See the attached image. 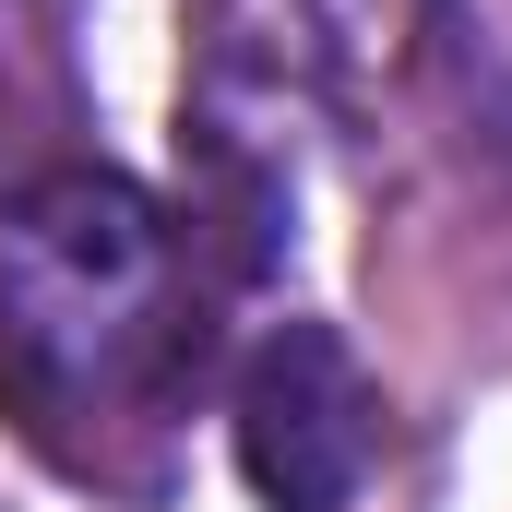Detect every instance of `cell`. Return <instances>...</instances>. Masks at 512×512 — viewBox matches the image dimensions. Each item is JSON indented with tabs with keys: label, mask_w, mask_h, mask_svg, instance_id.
<instances>
[{
	"label": "cell",
	"mask_w": 512,
	"mask_h": 512,
	"mask_svg": "<svg viewBox=\"0 0 512 512\" xmlns=\"http://www.w3.org/2000/svg\"><path fill=\"white\" fill-rule=\"evenodd\" d=\"M203 382V286L179 215L120 167H36L0 203V405L84 489H155V441Z\"/></svg>",
	"instance_id": "obj_1"
},
{
	"label": "cell",
	"mask_w": 512,
	"mask_h": 512,
	"mask_svg": "<svg viewBox=\"0 0 512 512\" xmlns=\"http://www.w3.org/2000/svg\"><path fill=\"white\" fill-rule=\"evenodd\" d=\"M465 84H477V108L512 131V0H465Z\"/></svg>",
	"instance_id": "obj_3"
},
{
	"label": "cell",
	"mask_w": 512,
	"mask_h": 512,
	"mask_svg": "<svg viewBox=\"0 0 512 512\" xmlns=\"http://www.w3.org/2000/svg\"><path fill=\"white\" fill-rule=\"evenodd\" d=\"M227 441L262 512H358L382 465V382L358 370L334 322H274L227 393Z\"/></svg>",
	"instance_id": "obj_2"
}]
</instances>
